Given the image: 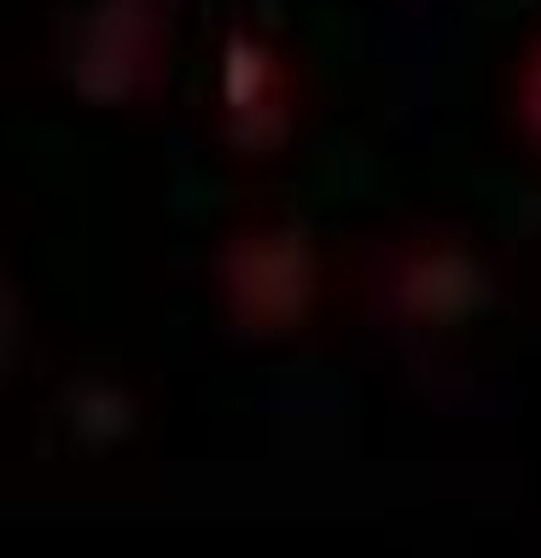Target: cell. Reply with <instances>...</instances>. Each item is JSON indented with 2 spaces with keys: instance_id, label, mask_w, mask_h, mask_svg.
Returning a JSON list of instances; mask_svg holds the SVG:
<instances>
[{
  "instance_id": "cell-3",
  "label": "cell",
  "mask_w": 541,
  "mask_h": 558,
  "mask_svg": "<svg viewBox=\"0 0 541 558\" xmlns=\"http://www.w3.org/2000/svg\"><path fill=\"white\" fill-rule=\"evenodd\" d=\"M169 12L164 0H82L59 35V70L87 105L140 99L164 76Z\"/></svg>"
},
{
  "instance_id": "cell-1",
  "label": "cell",
  "mask_w": 541,
  "mask_h": 558,
  "mask_svg": "<svg viewBox=\"0 0 541 558\" xmlns=\"http://www.w3.org/2000/svg\"><path fill=\"white\" fill-rule=\"evenodd\" d=\"M326 296V256L309 221L256 216L216 251V303L239 338L279 343L314 326Z\"/></svg>"
},
{
  "instance_id": "cell-2",
  "label": "cell",
  "mask_w": 541,
  "mask_h": 558,
  "mask_svg": "<svg viewBox=\"0 0 541 558\" xmlns=\"http://www.w3.org/2000/svg\"><path fill=\"white\" fill-rule=\"evenodd\" d=\"M303 94H297L291 52L256 24H227L209 59V122L233 157H279L297 134Z\"/></svg>"
},
{
  "instance_id": "cell-5",
  "label": "cell",
  "mask_w": 541,
  "mask_h": 558,
  "mask_svg": "<svg viewBox=\"0 0 541 558\" xmlns=\"http://www.w3.org/2000/svg\"><path fill=\"white\" fill-rule=\"evenodd\" d=\"M506 117H513V134L541 157V29L524 41L513 82H506Z\"/></svg>"
},
{
  "instance_id": "cell-4",
  "label": "cell",
  "mask_w": 541,
  "mask_h": 558,
  "mask_svg": "<svg viewBox=\"0 0 541 558\" xmlns=\"http://www.w3.org/2000/svg\"><path fill=\"white\" fill-rule=\"evenodd\" d=\"M390 308L419 331H466L495 308V268L466 239H419L390 262Z\"/></svg>"
}]
</instances>
